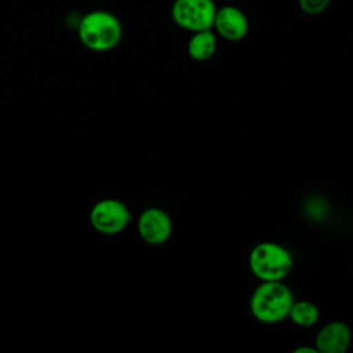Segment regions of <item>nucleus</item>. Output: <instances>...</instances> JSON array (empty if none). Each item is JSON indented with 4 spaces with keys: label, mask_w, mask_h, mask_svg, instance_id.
<instances>
[{
    "label": "nucleus",
    "mask_w": 353,
    "mask_h": 353,
    "mask_svg": "<svg viewBox=\"0 0 353 353\" xmlns=\"http://www.w3.org/2000/svg\"><path fill=\"white\" fill-rule=\"evenodd\" d=\"M81 44L94 52H108L119 46L123 37L120 19L110 11L92 10L85 12L77 25Z\"/></svg>",
    "instance_id": "obj_1"
},
{
    "label": "nucleus",
    "mask_w": 353,
    "mask_h": 353,
    "mask_svg": "<svg viewBox=\"0 0 353 353\" xmlns=\"http://www.w3.org/2000/svg\"><path fill=\"white\" fill-rule=\"evenodd\" d=\"M294 294L283 280L261 281L250 298V312L262 324H277L288 319Z\"/></svg>",
    "instance_id": "obj_2"
},
{
    "label": "nucleus",
    "mask_w": 353,
    "mask_h": 353,
    "mask_svg": "<svg viewBox=\"0 0 353 353\" xmlns=\"http://www.w3.org/2000/svg\"><path fill=\"white\" fill-rule=\"evenodd\" d=\"M248 268L259 281H279L291 273L294 258L284 245L274 241H262L250 251Z\"/></svg>",
    "instance_id": "obj_3"
},
{
    "label": "nucleus",
    "mask_w": 353,
    "mask_h": 353,
    "mask_svg": "<svg viewBox=\"0 0 353 353\" xmlns=\"http://www.w3.org/2000/svg\"><path fill=\"white\" fill-rule=\"evenodd\" d=\"M90 223L95 232L105 236H114L125 230L132 221L130 208L119 199H101L90 210Z\"/></svg>",
    "instance_id": "obj_4"
},
{
    "label": "nucleus",
    "mask_w": 353,
    "mask_h": 353,
    "mask_svg": "<svg viewBox=\"0 0 353 353\" xmlns=\"http://www.w3.org/2000/svg\"><path fill=\"white\" fill-rule=\"evenodd\" d=\"M216 8L214 0H174L171 19L178 28L190 33L208 30L212 29Z\"/></svg>",
    "instance_id": "obj_5"
},
{
    "label": "nucleus",
    "mask_w": 353,
    "mask_h": 353,
    "mask_svg": "<svg viewBox=\"0 0 353 353\" xmlns=\"http://www.w3.org/2000/svg\"><path fill=\"white\" fill-rule=\"evenodd\" d=\"M137 230L146 244L161 245L172 234V221L165 210L148 207L138 216Z\"/></svg>",
    "instance_id": "obj_6"
},
{
    "label": "nucleus",
    "mask_w": 353,
    "mask_h": 353,
    "mask_svg": "<svg viewBox=\"0 0 353 353\" xmlns=\"http://www.w3.org/2000/svg\"><path fill=\"white\" fill-rule=\"evenodd\" d=\"M212 30L223 40L240 41L248 34L250 22L241 8L226 4L216 8Z\"/></svg>",
    "instance_id": "obj_7"
},
{
    "label": "nucleus",
    "mask_w": 353,
    "mask_h": 353,
    "mask_svg": "<svg viewBox=\"0 0 353 353\" xmlns=\"http://www.w3.org/2000/svg\"><path fill=\"white\" fill-rule=\"evenodd\" d=\"M352 343V330L341 320H332L323 325L314 338L319 353H345Z\"/></svg>",
    "instance_id": "obj_8"
},
{
    "label": "nucleus",
    "mask_w": 353,
    "mask_h": 353,
    "mask_svg": "<svg viewBox=\"0 0 353 353\" xmlns=\"http://www.w3.org/2000/svg\"><path fill=\"white\" fill-rule=\"evenodd\" d=\"M218 48V36L212 29L193 32L188 40L186 51L190 59L205 62L214 57Z\"/></svg>",
    "instance_id": "obj_9"
},
{
    "label": "nucleus",
    "mask_w": 353,
    "mask_h": 353,
    "mask_svg": "<svg viewBox=\"0 0 353 353\" xmlns=\"http://www.w3.org/2000/svg\"><path fill=\"white\" fill-rule=\"evenodd\" d=\"M288 319L298 327L309 328L319 321L320 310L310 301H294L288 313Z\"/></svg>",
    "instance_id": "obj_10"
},
{
    "label": "nucleus",
    "mask_w": 353,
    "mask_h": 353,
    "mask_svg": "<svg viewBox=\"0 0 353 353\" xmlns=\"http://www.w3.org/2000/svg\"><path fill=\"white\" fill-rule=\"evenodd\" d=\"M332 0H298V7L307 15H319L324 12Z\"/></svg>",
    "instance_id": "obj_11"
},
{
    "label": "nucleus",
    "mask_w": 353,
    "mask_h": 353,
    "mask_svg": "<svg viewBox=\"0 0 353 353\" xmlns=\"http://www.w3.org/2000/svg\"><path fill=\"white\" fill-rule=\"evenodd\" d=\"M292 352L294 353H319L317 349L314 347V345L313 346H299V347L294 349Z\"/></svg>",
    "instance_id": "obj_12"
}]
</instances>
